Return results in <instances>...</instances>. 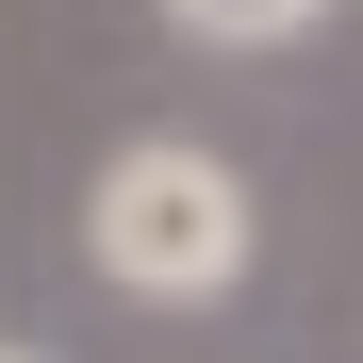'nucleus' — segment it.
<instances>
[{
	"mask_svg": "<svg viewBox=\"0 0 363 363\" xmlns=\"http://www.w3.org/2000/svg\"><path fill=\"white\" fill-rule=\"evenodd\" d=\"M83 248L133 281V297H215L248 264V182L215 149H116L99 199H83Z\"/></svg>",
	"mask_w": 363,
	"mask_h": 363,
	"instance_id": "f257e3e1",
	"label": "nucleus"
},
{
	"mask_svg": "<svg viewBox=\"0 0 363 363\" xmlns=\"http://www.w3.org/2000/svg\"><path fill=\"white\" fill-rule=\"evenodd\" d=\"M199 33H231V50H264V33H297V17H330V0H182Z\"/></svg>",
	"mask_w": 363,
	"mask_h": 363,
	"instance_id": "f03ea898",
	"label": "nucleus"
},
{
	"mask_svg": "<svg viewBox=\"0 0 363 363\" xmlns=\"http://www.w3.org/2000/svg\"><path fill=\"white\" fill-rule=\"evenodd\" d=\"M0 363H17V347H0Z\"/></svg>",
	"mask_w": 363,
	"mask_h": 363,
	"instance_id": "7ed1b4c3",
	"label": "nucleus"
}]
</instances>
